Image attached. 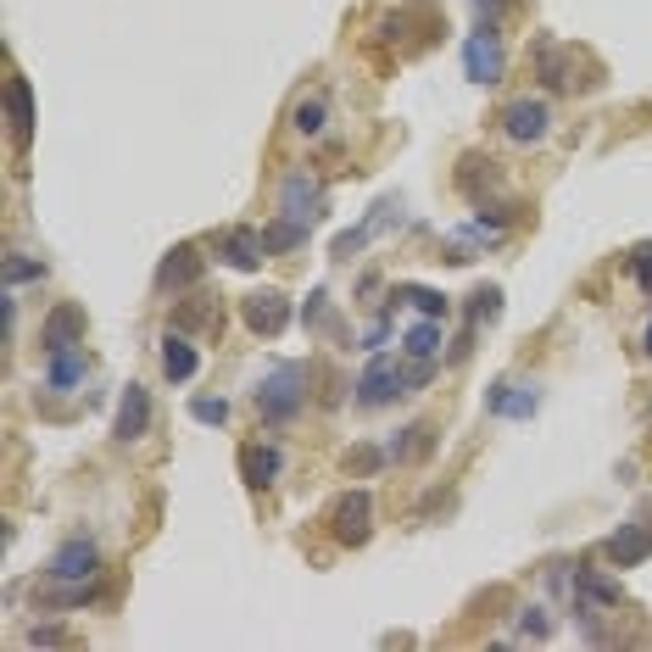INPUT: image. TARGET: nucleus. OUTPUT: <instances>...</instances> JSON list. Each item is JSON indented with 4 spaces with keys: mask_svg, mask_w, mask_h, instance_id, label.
I'll use <instances>...</instances> for the list:
<instances>
[{
    "mask_svg": "<svg viewBox=\"0 0 652 652\" xmlns=\"http://www.w3.org/2000/svg\"><path fill=\"white\" fill-rule=\"evenodd\" d=\"M257 419L268 424V430H285L301 407H307V363H274L263 379H257Z\"/></svg>",
    "mask_w": 652,
    "mask_h": 652,
    "instance_id": "obj_1",
    "label": "nucleus"
},
{
    "mask_svg": "<svg viewBox=\"0 0 652 652\" xmlns=\"http://www.w3.org/2000/svg\"><path fill=\"white\" fill-rule=\"evenodd\" d=\"M457 56H463V73L474 78V85H497V78L508 73V45H502L497 23H474L468 40L457 45Z\"/></svg>",
    "mask_w": 652,
    "mask_h": 652,
    "instance_id": "obj_2",
    "label": "nucleus"
},
{
    "mask_svg": "<svg viewBox=\"0 0 652 652\" xmlns=\"http://www.w3.org/2000/svg\"><path fill=\"white\" fill-rule=\"evenodd\" d=\"M401 396H407V368L390 363L385 352H374L368 368H363V379H357V407H363V413H379V407H390Z\"/></svg>",
    "mask_w": 652,
    "mask_h": 652,
    "instance_id": "obj_3",
    "label": "nucleus"
},
{
    "mask_svg": "<svg viewBox=\"0 0 652 652\" xmlns=\"http://www.w3.org/2000/svg\"><path fill=\"white\" fill-rule=\"evenodd\" d=\"M290 318H296V307H290L285 290H252L246 301H240V323H246L257 341H279L290 330Z\"/></svg>",
    "mask_w": 652,
    "mask_h": 652,
    "instance_id": "obj_4",
    "label": "nucleus"
},
{
    "mask_svg": "<svg viewBox=\"0 0 652 652\" xmlns=\"http://www.w3.org/2000/svg\"><path fill=\"white\" fill-rule=\"evenodd\" d=\"M279 218H290V223H301V229H312V223L323 218V185H318L312 168H290V174L279 179Z\"/></svg>",
    "mask_w": 652,
    "mask_h": 652,
    "instance_id": "obj_5",
    "label": "nucleus"
},
{
    "mask_svg": "<svg viewBox=\"0 0 652 652\" xmlns=\"http://www.w3.org/2000/svg\"><path fill=\"white\" fill-rule=\"evenodd\" d=\"M45 575H51L56 586H85V581H96V575H101V546H96L90 535H73V541H62Z\"/></svg>",
    "mask_w": 652,
    "mask_h": 652,
    "instance_id": "obj_6",
    "label": "nucleus"
},
{
    "mask_svg": "<svg viewBox=\"0 0 652 652\" xmlns=\"http://www.w3.org/2000/svg\"><path fill=\"white\" fill-rule=\"evenodd\" d=\"M330 535L341 541V546H363L368 535H374V497L363 491H346L335 508H330Z\"/></svg>",
    "mask_w": 652,
    "mask_h": 652,
    "instance_id": "obj_7",
    "label": "nucleus"
},
{
    "mask_svg": "<svg viewBox=\"0 0 652 652\" xmlns=\"http://www.w3.org/2000/svg\"><path fill=\"white\" fill-rule=\"evenodd\" d=\"M535 407H541L535 379H491V390H485V413L497 419H535Z\"/></svg>",
    "mask_w": 652,
    "mask_h": 652,
    "instance_id": "obj_8",
    "label": "nucleus"
},
{
    "mask_svg": "<svg viewBox=\"0 0 652 652\" xmlns=\"http://www.w3.org/2000/svg\"><path fill=\"white\" fill-rule=\"evenodd\" d=\"M603 557H608L614 568H636V563H647V557H652V519H630V524H619V530L603 541Z\"/></svg>",
    "mask_w": 652,
    "mask_h": 652,
    "instance_id": "obj_9",
    "label": "nucleus"
},
{
    "mask_svg": "<svg viewBox=\"0 0 652 652\" xmlns=\"http://www.w3.org/2000/svg\"><path fill=\"white\" fill-rule=\"evenodd\" d=\"M212 252H218L223 268H240V274H257L263 257H268L263 234H252V229H223V234L212 240Z\"/></svg>",
    "mask_w": 652,
    "mask_h": 652,
    "instance_id": "obj_10",
    "label": "nucleus"
},
{
    "mask_svg": "<svg viewBox=\"0 0 652 652\" xmlns=\"http://www.w3.org/2000/svg\"><path fill=\"white\" fill-rule=\"evenodd\" d=\"M145 430H151V390L145 385H123L118 419H112V441L134 446V441H145Z\"/></svg>",
    "mask_w": 652,
    "mask_h": 652,
    "instance_id": "obj_11",
    "label": "nucleus"
},
{
    "mask_svg": "<svg viewBox=\"0 0 652 652\" xmlns=\"http://www.w3.org/2000/svg\"><path fill=\"white\" fill-rule=\"evenodd\" d=\"M546 129H552V107L546 101H508L502 107V134L513 145H535V140H546Z\"/></svg>",
    "mask_w": 652,
    "mask_h": 652,
    "instance_id": "obj_12",
    "label": "nucleus"
},
{
    "mask_svg": "<svg viewBox=\"0 0 652 652\" xmlns=\"http://www.w3.org/2000/svg\"><path fill=\"white\" fill-rule=\"evenodd\" d=\"M285 474V452L274 441H252V446H240V479L252 485V491H268V485H279Z\"/></svg>",
    "mask_w": 652,
    "mask_h": 652,
    "instance_id": "obj_13",
    "label": "nucleus"
},
{
    "mask_svg": "<svg viewBox=\"0 0 652 652\" xmlns=\"http://www.w3.org/2000/svg\"><path fill=\"white\" fill-rule=\"evenodd\" d=\"M85 307L78 301H56L51 312H45V330H40V341H45V352H67V346H78L85 341Z\"/></svg>",
    "mask_w": 652,
    "mask_h": 652,
    "instance_id": "obj_14",
    "label": "nucleus"
},
{
    "mask_svg": "<svg viewBox=\"0 0 652 652\" xmlns=\"http://www.w3.org/2000/svg\"><path fill=\"white\" fill-rule=\"evenodd\" d=\"M201 268H207V257L190 246V240H185V246H174L168 257H162V268H156V290L162 296H174V290H190L196 279H201Z\"/></svg>",
    "mask_w": 652,
    "mask_h": 652,
    "instance_id": "obj_15",
    "label": "nucleus"
},
{
    "mask_svg": "<svg viewBox=\"0 0 652 652\" xmlns=\"http://www.w3.org/2000/svg\"><path fill=\"white\" fill-rule=\"evenodd\" d=\"M162 374H168L174 385H190V379L201 374L196 335H185V330H168V335H162Z\"/></svg>",
    "mask_w": 652,
    "mask_h": 652,
    "instance_id": "obj_16",
    "label": "nucleus"
},
{
    "mask_svg": "<svg viewBox=\"0 0 652 652\" xmlns=\"http://www.w3.org/2000/svg\"><path fill=\"white\" fill-rule=\"evenodd\" d=\"M390 223H396V196H385V201L374 207V218H363L357 229H346V234H335V246H330V252H335V257H352L357 246H368V240H379V234H385Z\"/></svg>",
    "mask_w": 652,
    "mask_h": 652,
    "instance_id": "obj_17",
    "label": "nucleus"
},
{
    "mask_svg": "<svg viewBox=\"0 0 652 652\" xmlns=\"http://www.w3.org/2000/svg\"><path fill=\"white\" fill-rule=\"evenodd\" d=\"M535 78L546 90H575L581 85V78L568 73V51L557 40H535Z\"/></svg>",
    "mask_w": 652,
    "mask_h": 652,
    "instance_id": "obj_18",
    "label": "nucleus"
},
{
    "mask_svg": "<svg viewBox=\"0 0 652 652\" xmlns=\"http://www.w3.org/2000/svg\"><path fill=\"white\" fill-rule=\"evenodd\" d=\"M401 352L407 363H435L441 357V318H419L401 330Z\"/></svg>",
    "mask_w": 652,
    "mask_h": 652,
    "instance_id": "obj_19",
    "label": "nucleus"
},
{
    "mask_svg": "<svg viewBox=\"0 0 652 652\" xmlns=\"http://www.w3.org/2000/svg\"><path fill=\"white\" fill-rule=\"evenodd\" d=\"M7 118L18 129V145L34 140V90H29V78H12L7 85Z\"/></svg>",
    "mask_w": 652,
    "mask_h": 652,
    "instance_id": "obj_20",
    "label": "nucleus"
},
{
    "mask_svg": "<svg viewBox=\"0 0 652 652\" xmlns=\"http://www.w3.org/2000/svg\"><path fill=\"white\" fill-rule=\"evenodd\" d=\"M323 123H330V96H323V90L301 96V101H296V112H290V129H296V134H307V140H318V134H323Z\"/></svg>",
    "mask_w": 652,
    "mask_h": 652,
    "instance_id": "obj_21",
    "label": "nucleus"
},
{
    "mask_svg": "<svg viewBox=\"0 0 652 652\" xmlns=\"http://www.w3.org/2000/svg\"><path fill=\"white\" fill-rule=\"evenodd\" d=\"M90 374V357L78 352V346H67V352H51V368H45V379H51V390H73L78 379Z\"/></svg>",
    "mask_w": 652,
    "mask_h": 652,
    "instance_id": "obj_22",
    "label": "nucleus"
},
{
    "mask_svg": "<svg viewBox=\"0 0 652 652\" xmlns=\"http://www.w3.org/2000/svg\"><path fill=\"white\" fill-rule=\"evenodd\" d=\"M457 185H463L468 201H485V190L497 185V168H491L485 156H463V162H457Z\"/></svg>",
    "mask_w": 652,
    "mask_h": 652,
    "instance_id": "obj_23",
    "label": "nucleus"
},
{
    "mask_svg": "<svg viewBox=\"0 0 652 652\" xmlns=\"http://www.w3.org/2000/svg\"><path fill=\"white\" fill-rule=\"evenodd\" d=\"M463 318H468V330H479V323H491V318H502V285H479V290L468 296Z\"/></svg>",
    "mask_w": 652,
    "mask_h": 652,
    "instance_id": "obj_24",
    "label": "nucleus"
},
{
    "mask_svg": "<svg viewBox=\"0 0 652 652\" xmlns=\"http://www.w3.org/2000/svg\"><path fill=\"white\" fill-rule=\"evenodd\" d=\"M307 234H312V229H301V223H290V218H274V223L263 229V246H268V257H285V252L301 246Z\"/></svg>",
    "mask_w": 652,
    "mask_h": 652,
    "instance_id": "obj_25",
    "label": "nucleus"
},
{
    "mask_svg": "<svg viewBox=\"0 0 652 652\" xmlns=\"http://www.w3.org/2000/svg\"><path fill=\"white\" fill-rule=\"evenodd\" d=\"M390 296H396V301H407V307H419V318H446V296H441V290H430V285H396Z\"/></svg>",
    "mask_w": 652,
    "mask_h": 652,
    "instance_id": "obj_26",
    "label": "nucleus"
},
{
    "mask_svg": "<svg viewBox=\"0 0 652 652\" xmlns=\"http://www.w3.org/2000/svg\"><path fill=\"white\" fill-rule=\"evenodd\" d=\"M575 586H581V597H586V603H603V608H614V603H625V592H619V581H608V575H597V568H581V575H575Z\"/></svg>",
    "mask_w": 652,
    "mask_h": 652,
    "instance_id": "obj_27",
    "label": "nucleus"
},
{
    "mask_svg": "<svg viewBox=\"0 0 652 652\" xmlns=\"http://www.w3.org/2000/svg\"><path fill=\"white\" fill-rule=\"evenodd\" d=\"M430 435H435L430 424H407V430H396V441H390L385 452H390L396 463H407V457H413V452L424 457V452H430Z\"/></svg>",
    "mask_w": 652,
    "mask_h": 652,
    "instance_id": "obj_28",
    "label": "nucleus"
},
{
    "mask_svg": "<svg viewBox=\"0 0 652 652\" xmlns=\"http://www.w3.org/2000/svg\"><path fill=\"white\" fill-rule=\"evenodd\" d=\"M557 630V619H552V608H541V603H530V608H519V636L524 641H546Z\"/></svg>",
    "mask_w": 652,
    "mask_h": 652,
    "instance_id": "obj_29",
    "label": "nucleus"
},
{
    "mask_svg": "<svg viewBox=\"0 0 652 652\" xmlns=\"http://www.w3.org/2000/svg\"><path fill=\"white\" fill-rule=\"evenodd\" d=\"M34 279H45V263H34V257H23V252H7V290L34 285Z\"/></svg>",
    "mask_w": 652,
    "mask_h": 652,
    "instance_id": "obj_30",
    "label": "nucleus"
},
{
    "mask_svg": "<svg viewBox=\"0 0 652 652\" xmlns=\"http://www.w3.org/2000/svg\"><path fill=\"white\" fill-rule=\"evenodd\" d=\"M190 419L223 430V424H229V401H223V396H196V401H190Z\"/></svg>",
    "mask_w": 652,
    "mask_h": 652,
    "instance_id": "obj_31",
    "label": "nucleus"
},
{
    "mask_svg": "<svg viewBox=\"0 0 652 652\" xmlns=\"http://www.w3.org/2000/svg\"><path fill=\"white\" fill-rule=\"evenodd\" d=\"M385 457H390L385 446H352V452H346V474H374Z\"/></svg>",
    "mask_w": 652,
    "mask_h": 652,
    "instance_id": "obj_32",
    "label": "nucleus"
},
{
    "mask_svg": "<svg viewBox=\"0 0 652 652\" xmlns=\"http://www.w3.org/2000/svg\"><path fill=\"white\" fill-rule=\"evenodd\" d=\"M630 274H636V285L652 296V240H647V246H636L630 252Z\"/></svg>",
    "mask_w": 652,
    "mask_h": 652,
    "instance_id": "obj_33",
    "label": "nucleus"
},
{
    "mask_svg": "<svg viewBox=\"0 0 652 652\" xmlns=\"http://www.w3.org/2000/svg\"><path fill=\"white\" fill-rule=\"evenodd\" d=\"M96 597H101V586H96V581H85V586L56 592V608H85V603H96Z\"/></svg>",
    "mask_w": 652,
    "mask_h": 652,
    "instance_id": "obj_34",
    "label": "nucleus"
},
{
    "mask_svg": "<svg viewBox=\"0 0 652 652\" xmlns=\"http://www.w3.org/2000/svg\"><path fill=\"white\" fill-rule=\"evenodd\" d=\"M29 641H34V647H62V641H67V630H62V625H34V630H29Z\"/></svg>",
    "mask_w": 652,
    "mask_h": 652,
    "instance_id": "obj_35",
    "label": "nucleus"
},
{
    "mask_svg": "<svg viewBox=\"0 0 652 652\" xmlns=\"http://www.w3.org/2000/svg\"><path fill=\"white\" fill-rule=\"evenodd\" d=\"M0 330H7V346H12V330H18V296L7 290V307H0Z\"/></svg>",
    "mask_w": 652,
    "mask_h": 652,
    "instance_id": "obj_36",
    "label": "nucleus"
},
{
    "mask_svg": "<svg viewBox=\"0 0 652 652\" xmlns=\"http://www.w3.org/2000/svg\"><path fill=\"white\" fill-rule=\"evenodd\" d=\"M641 352H647V357H652V323H647V335H641Z\"/></svg>",
    "mask_w": 652,
    "mask_h": 652,
    "instance_id": "obj_37",
    "label": "nucleus"
}]
</instances>
